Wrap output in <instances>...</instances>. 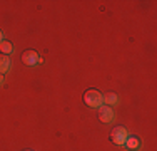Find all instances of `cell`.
<instances>
[{
	"label": "cell",
	"mask_w": 157,
	"mask_h": 151,
	"mask_svg": "<svg viewBox=\"0 0 157 151\" xmlns=\"http://www.w3.org/2000/svg\"><path fill=\"white\" fill-rule=\"evenodd\" d=\"M24 151H33V149H24Z\"/></svg>",
	"instance_id": "obj_11"
},
{
	"label": "cell",
	"mask_w": 157,
	"mask_h": 151,
	"mask_svg": "<svg viewBox=\"0 0 157 151\" xmlns=\"http://www.w3.org/2000/svg\"><path fill=\"white\" fill-rule=\"evenodd\" d=\"M2 84H3V76L0 74V86H2Z\"/></svg>",
	"instance_id": "obj_9"
},
{
	"label": "cell",
	"mask_w": 157,
	"mask_h": 151,
	"mask_svg": "<svg viewBox=\"0 0 157 151\" xmlns=\"http://www.w3.org/2000/svg\"><path fill=\"white\" fill-rule=\"evenodd\" d=\"M22 62H24L25 66H37L39 62H42V57H40L39 52L29 49V51H25L24 54H22Z\"/></svg>",
	"instance_id": "obj_3"
},
{
	"label": "cell",
	"mask_w": 157,
	"mask_h": 151,
	"mask_svg": "<svg viewBox=\"0 0 157 151\" xmlns=\"http://www.w3.org/2000/svg\"><path fill=\"white\" fill-rule=\"evenodd\" d=\"M99 119L102 121V123H110L112 119H114V111H112L110 106H100L99 108Z\"/></svg>",
	"instance_id": "obj_4"
},
{
	"label": "cell",
	"mask_w": 157,
	"mask_h": 151,
	"mask_svg": "<svg viewBox=\"0 0 157 151\" xmlns=\"http://www.w3.org/2000/svg\"><path fill=\"white\" fill-rule=\"evenodd\" d=\"M117 94L115 92H107L105 96H104V103H105L107 106H112V104H117Z\"/></svg>",
	"instance_id": "obj_8"
},
{
	"label": "cell",
	"mask_w": 157,
	"mask_h": 151,
	"mask_svg": "<svg viewBox=\"0 0 157 151\" xmlns=\"http://www.w3.org/2000/svg\"><path fill=\"white\" fill-rule=\"evenodd\" d=\"M127 129L124 126H115L114 129L110 131V141L117 146H124L125 139H127Z\"/></svg>",
	"instance_id": "obj_2"
},
{
	"label": "cell",
	"mask_w": 157,
	"mask_h": 151,
	"mask_svg": "<svg viewBox=\"0 0 157 151\" xmlns=\"http://www.w3.org/2000/svg\"><path fill=\"white\" fill-rule=\"evenodd\" d=\"M3 40V34H2V30H0V42Z\"/></svg>",
	"instance_id": "obj_10"
},
{
	"label": "cell",
	"mask_w": 157,
	"mask_h": 151,
	"mask_svg": "<svg viewBox=\"0 0 157 151\" xmlns=\"http://www.w3.org/2000/svg\"><path fill=\"white\" fill-rule=\"evenodd\" d=\"M124 146H125L127 149H130V151H136V149H139L140 141H139V138H137V136H127Z\"/></svg>",
	"instance_id": "obj_5"
},
{
	"label": "cell",
	"mask_w": 157,
	"mask_h": 151,
	"mask_svg": "<svg viewBox=\"0 0 157 151\" xmlns=\"http://www.w3.org/2000/svg\"><path fill=\"white\" fill-rule=\"evenodd\" d=\"M0 52H2L3 55H10L13 52V45L9 42V40H2L0 42Z\"/></svg>",
	"instance_id": "obj_7"
},
{
	"label": "cell",
	"mask_w": 157,
	"mask_h": 151,
	"mask_svg": "<svg viewBox=\"0 0 157 151\" xmlns=\"http://www.w3.org/2000/svg\"><path fill=\"white\" fill-rule=\"evenodd\" d=\"M84 103L89 106V108H95V109H99L100 106H102L104 103V96L99 92L97 89H89V91H85L84 92Z\"/></svg>",
	"instance_id": "obj_1"
},
{
	"label": "cell",
	"mask_w": 157,
	"mask_h": 151,
	"mask_svg": "<svg viewBox=\"0 0 157 151\" xmlns=\"http://www.w3.org/2000/svg\"><path fill=\"white\" fill-rule=\"evenodd\" d=\"M10 64H12V62H10V57H9V55L0 54V74H2V76L5 74L7 71L10 69Z\"/></svg>",
	"instance_id": "obj_6"
}]
</instances>
